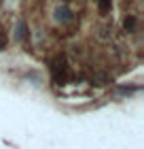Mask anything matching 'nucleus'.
<instances>
[{
    "instance_id": "obj_1",
    "label": "nucleus",
    "mask_w": 144,
    "mask_h": 149,
    "mask_svg": "<svg viewBox=\"0 0 144 149\" xmlns=\"http://www.w3.org/2000/svg\"><path fill=\"white\" fill-rule=\"evenodd\" d=\"M51 72H53V79L64 83L66 81V72H68V66H66V60L64 58H57L55 62L51 64Z\"/></svg>"
},
{
    "instance_id": "obj_6",
    "label": "nucleus",
    "mask_w": 144,
    "mask_h": 149,
    "mask_svg": "<svg viewBox=\"0 0 144 149\" xmlns=\"http://www.w3.org/2000/svg\"><path fill=\"white\" fill-rule=\"evenodd\" d=\"M4 47V36H0V49Z\"/></svg>"
},
{
    "instance_id": "obj_4",
    "label": "nucleus",
    "mask_w": 144,
    "mask_h": 149,
    "mask_svg": "<svg viewBox=\"0 0 144 149\" xmlns=\"http://www.w3.org/2000/svg\"><path fill=\"white\" fill-rule=\"evenodd\" d=\"M108 11H110V0H100V13L106 15Z\"/></svg>"
},
{
    "instance_id": "obj_2",
    "label": "nucleus",
    "mask_w": 144,
    "mask_h": 149,
    "mask_svg": "<svg viewBox=\"0 0 144 149\" xmlns=\"http://www.w3.org/2000/svg\"><path fill=\"white\" fill-rule=\"evenodd\" d=\"M57 22H61V24L70 22V11L68 9H57Z\"/></svg>"
},
{
    "instance_id": "obj_5",
    "label": "nucleus",
    "mask_w": 144,
    "mask_h": 149,
    "mask_svg": "<svg viewBox=\"0 0 144 149\" xmlns=\"http://www.w3.org/2000/svg\"><path fill=\"white\" fill-rule=\"evenodd\" d=\"M134 26H136V19H134V17H129L127 22H125V28H129V30H132Z\"/></svg>"
},
{
    "instance_id": "obj_3",
    "label": "nucleus",
    "mask_w": 144,
    "mask_h": 149,
    "mask_svg": "<svg viewBox=\"0 0 144 149\" xmlns=\"http://www.w3.org/2000/svg\"><path fill=\"white\" fill-rule=\"evenodd\" d=\"M23 36H28V26L21 22V24L17 26V38H23Z\"/></svg>"
}]
</instances>
